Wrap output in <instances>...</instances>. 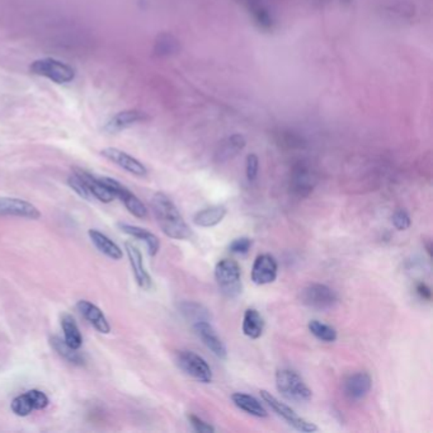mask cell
<instances>
[{
    "label": "cell",
    "instance_id": "6da1fadb",
    "mask_svg": "<svg viewBox=\"0 0 433 433\" xmlns=\"http://www.w3.org/2000/svg\"><path fill=\"white\" fill-rule=\"evenodd\" d=\"M151 205L158 225L168 238L175 240H187L192 237L191 228L165 193L156 192L151 198Z\"/></svg>",
    "mask_w": 433,
    "mask_h": 433
},
{
    "label": "cell",
    "instance_id": "7a4b0ae2",
    "mask_svg": "<svg viewBox=\"0 0 433 433\" xmlns=\"http://www.w3.org/2000/svg\"><path fill=\"white\" fill-rule=\"evenodd\" d=\"M276 387L283 398L295 403H304L312 399V389L306 385L296 371L280 369L276 372Z\"/></svg>",
    "mask_w": 433,
    "mask_h": 433
},
{
    "label": "cell",
    "instance_id": "3957f363",
    "mask_svg": "<svg viewBox=\"0 0 433 433\" xmlns=\"http://www.w3.org/2000/svg\"><path fill=\"white\" fill-rule=\"evenodd\" d=\"M215 280L220 291L226 297H238L242 294V270L235 260H221L215 267Z\"/></svg>",
    "mask_w": 433,
    "mask_h": 433
},
{
    "label": "cell",
    "instance_id": "277c9868",
    "mask_svg": "<svg viewBox=\"0 0 433 433\" xmlns=\"http://www.w3.org/2000/svg\"><path fill=\"white\" fill-rule=\"evenodd\" d=\"M34 76H42L56 84H65L76 79V69L60 60L52 58H39L29 65Z\"/></svg>",
    "mask_w": 433,
    "mask_h": 433
},
{
    "label": "cell",
    "instance_id": "5b68a950",
    "mask_svg": "<svg viewBox=\"0 0 433 433\" xmlns=\"http://www.w3.org/2000/svg\"><path fill=\"white\" fill-rule=\"evenodd\" d=\"M260 398L263 399V402L267 403V405L271 408L278 417H281L283 421L286 422L289 426L295 428L296 431L304 433H312L318 431L317 424H314L312 422L306 421L305 418L299 416L291 407L285 404L282 402H280L275 395H272L267 390H260Z\"/></svg>",
    "mask_w": 433,
    "mask_h": 433
},
{
    "label": "cell",
    "instance_id": "8992f818",
    "mask_svg": "<svg viewBox=\"0 0 433 433\" xmlns=\"http://www.w3.org/2000/svg\"><path fill=\"white\" fill-rule=\"evenodd\" d=\"M300 301L302 305L312 310H328L338 302V295L335 290L323 283H312L300 291Z\"/></svg>",
    "mask_w": 433,
    "mask_h": 433
},
{
    "label": "cell",
    "instance_id": "52a82bcc",
    "mask_svg": "<svg viewBox=\"0 0 433 433\" xmlns=\"http://www.w3.org/2000/svg\"><path fill=\"white\" fill-rule=\"evenodd\" d=\"M177 365L185 375L203 384L213 382V370L205 358L192 351H180L177 355Z\"/></svg>",
    "mask_w": 433,
    "mask_h": 433
},
{
    "label": "cell",
    "instance_id": "ba28073f",
    "mask_svg": "<svg viewBox=\"0 0 433 433\" xmlns=\"http://www.w3.org/2000/svg\"><path fill=\"white\" fill-rule=\"evenodd\" d=\"M99 179L113 193L115 198H118L125 205V208H128L130 214L133 215L138 219H145L148 216L146 206L140 201L139 197L128 190V187H125L118 180L110 178V177H99Z\"/></svg>",
    "mask_w": 433,
    "mask_h": 433
},
{
    "label": "cell",
    "instance_id": "9c48e42d",
    "mask_svg": "<svg viewBox=\"0 0 433 433\" xmlns=\"http://www.w3.org/2000/svg\"><path fill=\"white\" fill-rule=\"evenodd\" d=\"M0 216H14L22 219L37 220L41 218L39 208L34 203L17 197H0Z\"/></svg>",
    "mask_w": 433,
    "mask_h": 433
},
{
    "label": "cell",
    "instance_id": "30bf717a",
    "mask_svg": "<svg viewBox=\"0 0 433 433\" xmlns=\"http://www.w3.org/2000/svg\"><path fill=\"white\" fill-rule=\"evenodd\" d=\"M101 154L110 162L113 163L116 165L122 168L123 170H126L128 173L133 174L136 177H146L148 175V169L145 167L143 163L138 161L136 158L130 156L125 151H120L117 148H106L101 151Z\"/></svg>",
    "mask_w": 433,
    "mask_h": 433
},
{
    "label": "cell",
    "instance_id": "8fae6325",
    "mask_svg": "<svg viewBox=\"0 0 433 433\" xmlns=\"http://www.w3.org/2000/svg\"><path fill=\"white\" fill-rule=\"evenodd\" d=\"M192 328L195 330L197 337L203 342V345L208 347L216 357L220 360H226L228 350L211 324L208 322H198V323L193 324Z\"/></svg>",
    "mask_w": 433,
    "mask_h": 433
},
{
    "label": "cell",
    "instance_id": "7c38bea8",
    "mask_svg": "<svg viewBox=\"0 0 433 433\" xmlns=\"http://www.w3.org/2000/svg\"><path fill=\"white\" fill-rule=\"evenodd\" d=\"M277 260L271 255H260L255 258L252 268V281L255 285H268L275 282L277 278Z\"/></svg>",
    "mask_w": 433,
    "mask_h": 433
},
{
    "label": "cell",
    "instance_id": "4fadbf2b",
    "mask_svg": "<svg viewBox=\"0 0 433 433\" xmlns=\"http://www.w3.org/2000/svg\"><path fill=\"white\" fill-rule=\"evenodd\" d=\"M372 387V379L367 372H355L347 376L343 382V393L352 402L364 399Z\"/></svg>",
    "mask_w": 433,
    "mask_h": 433
},
{
    "label": "cell",
    "instance_id": "5bb4252c",
    "mask_svg": "<svg viewBox=\"0 0 433 433\" xmlns=\"http://www.w3.org/2000/svg\"><path fill=\"white\" fill-rule=\"evenodd\" d=\"M125 249H126L130 266L133 270V277H135L138 286L140 289L151 290L153 287V280H151L149 272L146 271V268H145L141 252L131 243H126Z\"/></svg>",
    "mask_w": 433,
    "mask_h": 433
},
{
    "label": "cell",
    "instance_id": "9a60e30c",
    "mask_svg": "<svg viewBox=\"0 0 433 433\" xmlns=\"http://www.w3.org/2000/svg\"><path fill=\"white\" fill-rule=\"evenodd\" d=\"M149 118V116L145 112L139 110H126L122 111L112 116L107 123L104 125V131L108 133H117L131 128L136 123L146 121Z\"/></svg>",
    "mask_w": 433,
    "mask_h": 433
},
{
    "label": "cell",
    "instance_id": "2e32d148",
    "mask_svg": "<svg viewBox=\"0 0 433 433\" xmlns=\"http://www.w3.org/2000/svg\"><path fill=\"white\" fill-rule=\"evenodd\" d=\"M78 312H81V317L93 325L94 330H98L102 335H108L111 332V325L108 319L106 318L103 312L98 306L94 305L93 302L88 300L78 301L76 304Z\"/></svg>",
    "mask_w": 433,
    "mask_h": 433
},
{
    "label": "cell",
    "instance_id": "e0dca14e",
    "mask_svg": "<svg viewBox=\"0 0 433 433\" xmlns=\"http://www.w3.org/2000/svg\"><path fill=\"white\" fill-rule=\"evenodd\" d=\"M317 185V177L312 173L310 168L299 165L295 168L292 178H291V190L296 196L306 197L312 193Z\"/></svg>",
    "mask_w": 433,
    "mask_h": 433
},
{
    "label": "cell",
    "instance_id": "ac0fdd59",
    "mask_svg": "<svg viewBox=\"0 0 433 433\" xmlns=\"http://www.w3.org/2000/svg\"><path fill=\"white\" fill-rule=\"evenodd\" d=\"M118 228L122 233L128 234V237L135 238L140 242L145 243L148 252L151 257H156L161 249V242L156 237V234H153L151 231L146 230L144 228H140V226L131 225V224H125V223H120Z\"/></svg>",
    "mask_w": 433,
    "mask_h": 433
},
{
    "label": "cell",
    "instance_id": "d6986e66",
    "mask_svg": "<svg viewBox=\"0 0 433 433\" xmlns=\"http://www.w3.org/2000/svg\"><path fill=\"white\" fill-rule=\"evenodd\" d=\"M245 138L240 133H234L224 141H221L215 154V161L219 163L228 162L240 153L245 148Z\"/></svg>",
    "mask_w": 433,
    "mask_h": 433
},
{
    "label": "cell",
    "instance_id": "ffe728a7",
    "mask_svg": "<svg viewBox=\"0 0 433 433\" xmlns=\"http://www.w3.org/2000/svg\"><path fill=\"white\" fill-rule=\"evenodd\" d=\"M76 172L84 180L88 191H89L93 198H96V200H98L103 203H110L113 201V198H115L113 193L101 182L99 177H96V175H93L92 173H89L87 170H83V169H76Z\"/></svg>",
    "mask_w": 433,
    "mask_h": 433
},
{
    "label": "cell",
    "instance_id": "44dd1931",
    "mask_svg": "<svg viewBox=\"0 0 433 433\" xmlns=\"http://www.w3.org/2000/svg\"><path fill=\"white\" fill-rule=\"evenodd\" d=\"M88 235L91 238L94 247L98 249L102 255L113 260H120L123 257L122 249L103 233L96 230V229H91L88 231Z\"/></svg>",
    "mask_w": 433,
    "mask_h": 433
},
{
    "label": "cell",
    "instance_id": "7402d4cb",
    "mask_svg": "<svg viewBox=\"0 0 433 433\" xmlns=\"http://www.w3.org/2000/svg\"><path fill=\"white\" fill-rule=\"evenodd\" d=\"M231 400L237 408L248 413L250 416L257 417V418H266L268 416L266 408L253 395L245 393H234L231 395Z\"/></svg>",
    "mask_w": 433,
    "mask_h": 433
},
{
    "label": "cell",
    "instance_id": "603a6c76",
    "mask_svg": "<svg viewBox=\"0 0 433 433\" xmlns=\"http://www.w3.org/2000/svg\"><path fill=\"white\" fill-rule=\"evenodd\" d=\"M228 210L223 205H215L210 208H203L193 216L195 225L200 228H213L219 225L223 220L225 219Z\"/></svg>",
    "mask_w": 433,
    "mask_h": 433
},
{
    "label": "cell",
    "instance_id": "cb8c5ba5",
    "mask_svg": "<svg viewBox=\"0 0 433 433\" xmlns=\"http://www.w3.org/2000/svg\"><path fill=\"white\" fill-rule=\"evenodd\" d=\"M50 345H51L52 350L70 365L84 366L86 364V357L79 352V350L70 347L63 338H60L58 335H52L50 338Z\"/></svg>",
    "mask_w": 433,
    "mask_h": 433
},
{
    "label": "cell",
    "instance_id": "d4e9b609",
    "mask_svg": "<svg viewBox=\"0 0 433 433\" xmlns=\"http://www.w3.org/2000/svg\"><path fill=\"white\" fill-rule=\"evenodd\" d=\"M243 333L250 340H258L265 330V320L258 310L247 309L244 312L242 325Z\"/></svg>",
    "mask_w": 433,
    "mask_h": 433
},
{
    "label": "cell",
    "instance_id": "484cf974",
    "mask_svg": "<svg viewBox=\"0 0 433 433\" xmlns=\"http://www.w3.org/2000/svg\"><path fill=\"white\" fill-rule=\"evenodd\" d=\"M179 312L183 315V318L191 322L192 325L198 322H208L210 320V312L205 306L195 302V301H183L179 305Z\"/></svg>",
    "mask_w": 433,
    "mask_h": 433
},
{
    "label": "cell",
    "instance_id": "4316f807",
    "mask_svg": "<svg viewBox=\"0 0 433 433\" xmlns=\"http://www.w3.org/2000/svg\"><path fill=\"white\" fill-rule=\"evenodd\" d=\"M61 328L64 333V341L69 345L70 347L81 350L83 346V337H81V330L76 325L74 318L69 314H64L61 317Z\"/></svg>",
    "mask_w": 433,
    "mask_h": 433
},
{
    "label": "cell",
    "instance_id": "83f0119b",
    "mask_svg": "<svg viewBox=\"0 0 433 433\" xmlns=\"http://www.w3.org/2000/svg\"><path fill=\"white\" fill-rule=\"evenodd\" d=\"M307 328L317 340L325 342V343H333L338 338V333L335 328L330 324L323 323L320 320H310L307 324Z\"/></svg>",
    "mask_w": 433,
    "mask_h": 433
},
{
    "label": "cell",
    "instance_id": "f1b7e54d",
    "mask_svg": "<svg viewBox=\"0 0 433 433\" xmlns=\"http://www.w3.org/2000/svg\"><path fill=\"white\" fill-rule=\"evenodd\" d=\"M11 409L18 417L29 416L34 410H36L35 405H34V402H32V399L29 397V392L21 394V395H18V397L13 399Z\"/></svg>",
    "mask_w": 433,
    "mask_h": 433
},
{
    "label": "cell",
    "instance_id": "f546056e",
    "mask_svg": "<svg viewBox=\"0 0 433 433\" xmlns=\"http://www.w3.org/2000/svg\"><path fill=\"white\" fill-rule=\"evenodd\" d=\"M252 13L255 17V24L260 26V29L265 31H272L273 29V19L271 14L267 11L266 8L262 6H255L252 8Z\"/></svg>",
    "mask_w": 433,
    "mask_h": 433
},
{
    "label": "cell",
    "instance_id": "4dcf8cb0",
    "mask_svg": "<svg viewBox=\"0 0 433 433\" xmlns=\"http://www.w3.org/2000/svg\"><path fill=\"white\" fill-rule=\"evenodd\" d=\"M392 223H393L394 228L399 231L408 230L412 225L409 214L403 208H399L394 213L392 216Z\"/></svg>",
    "mask_w": 433,
    "mask_h": 433
},
{
    "label": "cell",
    "instance_id": "1f68e13d",
    "mask_svg": "<svg viewBox=\"0 0 433 433\" xmlns=\"http://www.w3.org/2000/svg\"><path fill=\"white\" fill-rule=\"evenodd\" d=\"M252 239L250 238L242 237L234 239L229 245V250L234 255H247L249 249L252 248Z\"/></svg>",
    "mask_w": 433,
    "mask_h": 433
},
{
    "label": "cell",
    "instance_id": "d6a6232c",
    "mask_svg": "<svg viewBox=\"0 0 433 433\" xmlns=\"http://www.w3.org/2000/svg\"><path fill=\"white\" fill-rule=\"evenodd\" d=\"M187 418H188V422H190L192 428H193L196 432L214 433L215 431H216L213 424H210L208 422L203 421V418H200V417L195 416V414H188Z\"/></svg>",
    "mask_w": 433,
    "mask_h": 433
},
{
    "label": "cell",
    "instance_id": "836d02e7",
    "mask_svg": "<svg viewBox=\"0 0 433 433\" xmlns=\"http://www.w3.org/2000/svg\"><path fill=\"white\" fill-rule=\"evenodd\" d=\"M258 169H260V161L258 156L255 154H249L245 161V174L249 182H253L258 175Z\"/></svg>",
    "mask_w": 433,
    "mask_h": 433
},
{
    "label": "cell",
    "instance_id": "e575fe53",
    "mask_svg": "<svg viewBox=\"0 0 433 433\" xmlns=\"http://www.w3.org/2000/svg\"><path fill=\"white\" fill-rule=\"evenodd\" d=\"M29 394L32 399V402H34L36 410L46 409L50 404V399L44 392L37 390V389H32V390H29Z\"/></svg>",
    "mask_w": 433,
    "mask_h": 433
},
{
    "label": "cell",
    "instance_id": "d590c367",
    "mask_svg": "<svg viewBox=\"0 0 433 433\" xmlns=\"http://www.w3.org/2000/svg\"><path fill=\"white\" fill-rule=\"evenodd\" d=\"M416 291L418 296L423 300L431 301V299H432V291H431V287L428 286L427 283H417Z\"/></svg>",
    "mask_w": 433,
    "mask_h": 433
}]
</instances>
